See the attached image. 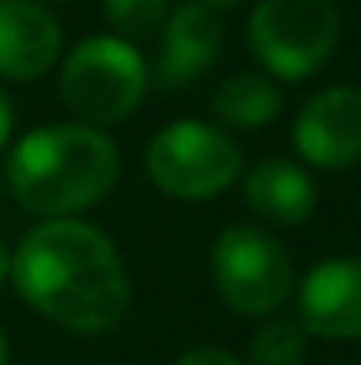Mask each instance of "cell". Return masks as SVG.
<instances>
[{
  "instance_id": "obj_1",
  "label": "cell",
  "mask_w": 361,
  "mask_h": 365,
  "mask_svg": "<svg viewBox=\"0 0 361 365\" xmlns=\"http://www.w3.org/2000/svg\"><path fill=\"white\" fill-rule=\"evenodd\" d=\"M8 280L31 311L70 334L113 330L132 299L117 245L78 218H43L23 233Z\"/></svg>"
},
{
  "instance_id": "obj_2",
  "label": "cell",
  "mask_w": 361,
  "mask_h": 365,
  "mask_svg": "<svg viewBox=\"0 0 361 365\" xmlns=\"http://www.w3.org/2000/svg\"><path fill=\"white\" fill-rule=\"evenodd\" d=\"M117 175V144L82 120L31 128L4 160L8 195L36 218H74L85 206L101 202Z\"/></svg>"
},
{
  "instance_id": "obj_3",
  "label": "cell",
  "mask_w": 361,
  "mask_h": 365,
  "mask_svg": "<svg viewBox=\"0 0 361 365\" xmlns=\"http://www.w3.org/2000/svg\"><path fill=\"white\" fill-rule=\"evenodd\" d=\"M152 71L140 47L120 36L82 39L58 71V98L82 125H117L140 109Z\"/></svg>"
},
{
  "instance_id": "obj_4",
  "label": "cell",
  "mask_w": 361,
  "mask_h": 365,
  "mask_svg": "<svg viewBox=\"0 0 361 365\" xmlns=\"http://www.w3.org/2000/svg\"><path fill=\"white\" fill-rule=\"evenodd\" d=\"M144 171L156 190L183 202H202L241 179V148L226 128L199 117L163 125L144 148Z\"/></svg>"
},
{
  "instance_id": "obj_5",
  "label": "cell",
  "mask_w": 361,
  "mask_h": 365,
  "mask_svg": "<svg viewBox=\"0 0 361 365\" xmlns=\"http://www.w3.org/2000/svg\"><path fill=\"white\" fill-rule=\"evenodd\" d=\"M334 0H256L248 16V47L256 63L280 82H303L338 47Z\"/></svg>"
},
{
  "instance_id": "obj_6",
  "label": "cell",
  "mask_w": 361,
  "mask_h": 365,
  "mask_svg": "<svg viewBox=\"0 0 361 365\" xmlns=\"http://www.w3.org/2000/svg\"><path fill=\"white\" fill-rule=\"evenodd\" d=\"M210 276L226 307L256 319L276 315L295 288L291 257L268 230L256 225H229L218 233L210 249Z\"/></svg>"
},
{
  "instance_id": "obj_7",
  "label": "cell",
  "mask_w": 361,
  "mask_h": 365,
  "mask_svg": "<svg viewBox=\"0 0 361 365\" xmlns=\"http://www.w3.org/2000/svg\"><path fill=\"white\" fill-rule=\"evenodd\" d=\"M299 327L323 342H357L361 338V260L330 257L319 260L295 288Z\"/></svg>"
},
{
  "instance_id": "obj_8",
  "label": "cell",
  "mask_w": 361,
  "mask_h": 365,
  "mask_svg": "<svg viewBox=\"0 0 361 365\" xmlns=\"http://www.w3.org/2000/svg\"><path fill=\"white\" fill-rule=\"evenodd\" d=\"M295 152L311 168L342 171L361 160V90L357 86H326L295 117L291 128Z\"/></svg>"
},
{
  "instance_id": "obj_9",
  "label": "cell",
  "mask_w": 361,
  "mask_h": 365,
  "mask_svg": "<svg viewBox=\"0 0 361 365\" xmlns=\"http://www.w3.org/2000/svg\"><path fill=\"white\" fill-rule=\"evenodd\" d=\"M63 55V28L43 0H0V78L31 82Z\"/></svg>"
},
{
  "instance_id": "obj_10",
  "label": "cell",
  "mask_w": 361,
  "mask_h": 365,
  "mask_svg": "<svg viewBox=\"0 0 361 365\" xmlns=\"http://www.w3.org/2000/svg\"><path fill=\"white\" fill-rule=\"evenodd\" d=\"M221 55V24L218 12L183 0L171 8L167 24L159 31V58H156V82L167 90L191 86L218 63Z\"/></svg>"
},
{
  "instance_id": "obj_11",
  "label": "cell",
  "mask_w": 361,
  "mask_h": 365,
  "mask_svg": "<svg viewBox=\"0 0 361 365\" xmlns=\"http://www.w3.org/2000/svg\"><path fill=\"white\" fill-rule=\"evenodd\" d=\"M241 187H245L248 210L272 225H303L311 218L315 202H319V190H315L311 175L291 160L253 163Z\"/></svg>"
},
{
  "instance_id": "obj_12",
  "label": "cell",
  "mask_w": 361,
  "mask_h": 365,
  "mask_svg": "<svg viewBox=\"0 0 361 365\" xmlns=\"http://www.w3.org/2000/svg\"><path fill=\"white\" fill-rule=\"evenodd\" d=\"M210 109L221 125L256 133V128H268L283 113V93L268 74L241 71L218 82V90L210 93Z\"/></svg>"
},
{
  "instance_id": "obj_13",
  "label": "cell",
  "mask_w": 361,
  "mask_h": 365,
  "mask_svg": "<svg viewBox=\"0 0 361 365\" xmlns=\"http://www.w3.org/2000/svg\"><path fill=\"white\" fill-rule=\"evenodd\" d=\"M253 365H303L307 358V330L299 319H264L248 338Z\"/></svg>"
},
{
  "instance_id": "obj_14",
  "label": "cell",
  "mask_w": 361,
  "mask_h": 365,
  "mask_svg": "<svg viewBox=\"0 0 361 365\" xmlns=\"http://www.w3.org/2000/svg\"><path fill=\"white\" fill-rule=\"evenodd\" d=\"M171 16V0H105V20L113 36L128 43L156 39Z\"/></svg>"
},
{
  "instance_id": "obj_15",
  "label": "cell",
  "mask_w": 361,
  "mask_h": 365,
  "mask_svg": "<svg viewBox=\"0 0 361 365\" xmlns=\"http://www.w3.org/2000/svg\"><path fill=\"white\" fill-rule=\"evenodd\" d=\"M175 365H245V361L229 350H218V346H199V350H187Z\"/></svg>"
},
{
  "instance_id": "obj_16",
  "label": "cell",
  "mask_w": 361,
  "mask_h": 365,
  "mask_svg": "<svg viewBox=\"0 0 361 365\" xmlns=\"http://www.w3.org/2000/svg\"><path fill=\"white\" fill-rule=\"evenodd\" d=\"M12 125H16V117H12V101H8V93L0 90V148L8 144V136H12Z\"/></svg>"
},
{
  "instance_id": "obj_17",
  "label": "cell",
  "mask_w": 361,
  "mask_h": 365,
  "mask_svg": "<svg viewBox=\"0 0 361 365\" xmlns=\"http://www.w3.org/2000/svg\"><path fill=\"white\" fill-rule=\"evenodd\" d=\"M194 4H202V8H210V12H226V8H237L241 0H194Z\"/></svg>"
},
{
  "instance_id": "obj_18",
  "label": "cell",
  "mask_w": 361,
  "mask_h": 365,
  "mask_svg": "<svg viewBox=\"0 0 361 365\" xmlns=\"http://www.w3.org/2000/svg\"><path fill=\"white\" fill-rule=\"evenodd\" d=\"M8 272H12V253H8L4 241H0V284L8 280Z\"/></svg>"
},
{
  "instance_id": "obj_19",
  "label": "cell",
  "mask_w": 361,
  "mask_h": 365,
  "mask_svg": "<svg viewBox=\"0 0 361 365\" xmlns=\"http://www.w3.org/2000/svg\"><path fill=\"white\" fill-rule=\"evenodd\" d=\"M0 365H8V334H4V327H0Z\"/></svg>"
},
{
  "instance_id": "obj_20",
  "label": "cell",
  "mask_w": 361,
  "mask_h": 365,
  "mask_svg": "<svg viewBox=\"0 0 361 365\" xmlns=\"http://www.w3.org/2000/svg\"><path fill=\"white\" fill-rule=\"evenodd\" d=\"M8 195V182H4V175H0V198H4Z\"/></svg>"
},
{
  "instance_id": "obj_21",
  "label": "cell",
  "mask_w": 361,
  "mask_h": 365,
  "mask_svg": "<svg viewBox=\"0 0 361 365\" xmlns=\"http://www.w3.org/2000/svg\"><path fill=\"white\" fill-rule=\"evenodd\" d=\"M51 4H58V0H51Z\"/></svg>"
}]
</instances>
